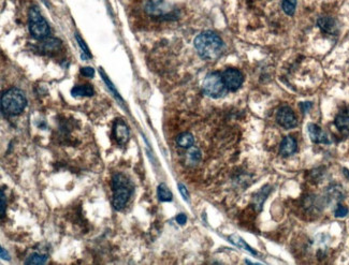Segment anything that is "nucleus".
Returning a JSON list of instances; mask_svg holds the SVG:
<instances>
[{
    "mask_svg": "<svg viewBox=\"0 0 349 265\" xmlns=\"http://www.w3.org/2000/svg\"><path fill=\"white\" fill-rule=\"evenodd\" d=\"M297 0H281V9L287 15L291 16L296 12Z\"/></svg>",
    "mask_w": 349,
    "mask_h": 265,
    "instance_id": "18",
    "label": "nucleus"
},
{
    "mask_svg": "<svg viewBox=\"0 0 349 265\" xmlns=\"http://www.w3.org/2000/svg\"><path fill=\"white\" fill-rule=\"evenodd\" d=\"M60 46V42L57 39H45L41 42V47L44 52H54L57 51Z\"/></svg>",
    "mask_w": 349,
    "mask_h": 265,
    "instance_id": "17",
    "label": "nucleus"
},
{
    "mask_svg": "<svg viewBox=\"0 0 349 265\" xmlns=\"http://www.w3.org/2000/svg\"><path fill=\"white\" fill-rule=\"evenodd\" d=\"M113 188V205L116 210L120 211L124 208L133 193V185L127 177L122 174H115L112 182Z\"/></svg>",
    "mask_w": 349,
    "mask_h": 265,
    "instance_id": "2",
    "label": "nucleus"
},
{
    "mask_svg": "<svg viewBox=\"0 0 349 265\" xmlns=\"http://www.w3.org/2000/svg\"><path fill=\"white\" fill-rule=\"evenodd\" d=\"M6 212V195L4 190H2V217L5 216Z\"/></svg>",
    "mask_w": 349,
    "mask_h": 265,
    "instance_id": "27",
    "label": "nucleus"
},
{
    "mask_svg": "<svg viewBox=\"0 0 349 265\" xmlns=\"http://www.w3.org/2000/svg\"><path fill=\"white\" fill-rule=\"evenodd\" d=\"M77 40H78V42H79V44H80V46H81V49L83 50V52H84L85 54H86V55L88 56V57H90L89 50H88V47L86 46V44H85V42L81 39V38H80L79 36H77Z\"/></svg>",
    "mask_w": 349,
    "mask_h": 265,
    "instance_id": "23",
    "label": "nucleus"
},
{
    "mask_svg": "<svg viewBox=\"0 0 349 265\" xmlns=\"http://www.w3.org/2000/svg\"><path fill=\"white\" fill-rule=\"evenodd\" d=\"M157 193H158L159 200L162 201V202H170V201H172L173 194H172L171 191H170V189L167 187L166 184H160L159 185Z\"/></svg>",
    "mask_w": 349,
    "mask_h": 265,
    "instance_id": "16",
    "label": "nucleus"
},
{
    "mask_svg": "<svg viewBox=\"0 0 349 265\" xmlns=\"http://www.w3.org/2000/svg\"><path fill=\"white\" fill-rule=\"evenodd\" d=\"M114 136L118 144H125L129 138V130L124 121L118 120L114 127Z\"/></svg>",
    "mask_w": 349,
    "mask_h": 265,
    "instance_id": "12",
    "label": "nucleus"
},
{
    "mask_svg": "<svg viewBox=\"0 0 349 265\" xmlns=\"http://www.w3.org/2000/svg\"><path fill=\"white\" fill-rule=\"evenodd\" d=\"M223 75V80L226 85V88L230 91H237L244 82V77L241 71L238 69L229 68L227 70H225Z\"/></svg>",
    "mask_w": 349,
    "mask_h": 265,
    "instance_id": "6",
    "label": "nucleus"
},
{
    "mask_svg": "<svg viewBox=\"0 0 349 265\" xmlns=\"http://www.w3.org/2000/svg\"><path fill=\"white\" fill-rule=\"evenodd\" d=\"M317 25L324 32L329 34V35H336L338 31L337 22L333 17H330V16L319 17L317 21Z\"/></svg>",
    "mask_w": 349,
    "mask_h": 265,
    "instance_id": "9",
    "label": "nucleus"
},
{
    "mask_svg": "<svg viewBox=\"0 0 349 265\" xmlns=\"http://www.w3.org/2000/svg\"><path fill=\"white\" fill-rule=\"evenodd\" d=\"M334 124L336 128L342 131L343 134L348 135L349 134V109L339 112L335 117Z\"/></svg>",
    "mask_w": 349,
    "mask_h": 265,
    "instance_id": "11",
    "label": "nucleus"
},
{
    "mask_svg": "<svg viewBox=\"0 0 349 265\" xmlns=\"http://www.w3.org/2000/svg\"><path fill=\"white\" fill-rule=\"evenodd\" d=\"M46 259H48L46 258V255L34 253L26 260L25 263L26 264H44L46 262Z\"/></svg>",
    "mask_w": 349,
    "mask_h": 265,
    "instance_id": "21",
    "label": "nucleus"
},
{
    "mask_svg": "<svg viewBox=\"0 0 349 265\" xmlns=\"http://www.w3.org/2000/svg\"><path fill=\"white\" fill-rule=\"evenodd\" d=\"M176 143L182 148H191L195 143L194 136L189 132H184L176 138Z\"/></svg>",
    "mask_w": 349,
    "mask_h": 265,
    "instance_id": "14",
    "label": "nucleus"
},
{
    "mask_svg": "<svg viewBox=\"0 0 349 265\" xmlns=\"http://www.w3.org/2000/svg\"><path fill=\"white\" fill-rule=\"evenodd\" d=\"M201 158V153L198 148H192L187 153V159L191 163H197Z\"/></svg>",
    "mask_w": 349,
    "mask_h": 265,
    "instance_id": "20",
    "label": "nucleus"
},
{
    "mask_svg": "<svg viewBox=\"0 0 349 265\" xmlns=\"http://www.w3.org/2000/svg\"><path fill=\"white\" fill-rule=\"evenodd\" d=\"M81 73L83 75H85V77L90 78V77H92L93 74H95V71H93V69L90 68V67H85V68L81 69Z\"/></svg>",
    "mask_w": 349,
    "mask_h": 265,
    "instance_id": "25",
    "label": "nucleus"
},
{
    "mask_svg": "<svg viewBox=\"0 0 349 265\" xmlns=\"http://www.w3.org/2000/svg\"><path fill=\"white\" fill-rule=\"evenodd\" d=\"M308 136L315 144H329L330 140L326 132L315 124H309L307 126Z\"/></svg>",
    "mask_w": 349,
    "mask_h": 265,
    "instance_id": "8",
    "label": "nucleus"
},
{
    "mask_svg": "<svg viewBox=\"0 0 349 265\" xmlns=\"http://www.w3.org/2000/svg\"><path fill=\"white\" fill-rule=\"evenodd\" d=\"M276 120L280 127L287 130L298 126V119L295 112L289 107H282L278 110L276 114Z\"/></svg>",
    "mask_w": 349,
    "mask_h": 265,
    "instance_id": "7",
    "label": "nucleus"
},
{
    "mask_svg": "<svg viewBox=\"0 0 349 265\" xmlns=\"http://www.w3.org/2000/svg\"><path fill=\"white\" fill-rule=\"evenodd\" d=\"M270 191H271V189L267 186V187H263L262 190L257 193L256 197H255V207H256L257 211H261L262 205H263V203H265L266 198L269 195Z\"/></svg>",
    "mask_w": 349,
    "mask_h": 265,
    "instance_id": "15",
    "label": "nucleus"
},
{
    "mask_svg": "<svg viewBox=\"0 0 349 265\" xmlns=\"http://www.w3.org/2000/svg\"><path fill=\"white\" fill-rule=\"evenodd\" d=\"M178 188H180V191H181V193H182V195L184 197V200L187 201V202H189V193H188L186 187L184 185H182V184H178Z\"/></svg>",
    "mask_w": 349,
    "mask_h": 265,
    "instance_id": "24",
    "label": "nucleus"
},
{
    "mask_svg": "<svg viewBox=\"0 0 349 265\" xmlns=\"http://www.w3.org/2000/svg\"><path fill=\"white\" fill-rule=\"evenodd\" d=\"M298 150V143L295 138L292 137H286L281 141L279 146V154L282 157H289L292 156Z\"/></svg>",
    "mask_w": 349,
    "mask_h": 265,
    "instance_id": "10",
    "label": "nucleus"
},
{
    "mask_svg": "<svg viewBox=\"0 0 349 265\" xmlns=\"http://www.w3.org/2000/svg\"><path fill=\"white\" fill-rule=\"evenodd\" d=\"M230 240H231V242H232L233 244L237 245L238 247L243 248V249H245V250H247V251L251 252L252 254H256V253H257L256 251H253V250L251 249V247H249V246L240 238V236H238V235H232L231 238H230Z\"/></svg>",
    "mask_w": 349,
    "mask_h": 265,
    "instance_id": "19",
    "label": "nucleus"
},
{
    "mask_svg": "<svg viewBox=\"0 0 349 265\" xmlns=\"http://www.w3.org/2000/svg\"><path fill=\"white\" fill-rule=\"evenodd\" d=\"M176 221H177V223H180V224H185L186 223V221H187V217H186V215H184V214H180V215H177V217H176Z\"/></svg>",
    "mask_w": 349,
    "mask_h": 265,
    "instance_id": "26",
    "label": "nucleus"
},
{
    "mask_svg": "<svg viewBox=\"0 0 349 265\" xmlns=\"http://www.w3.org/2000/svg\"><path fill=\"white\" fill-rule=\"evenodd\" d=\"M349 213V210H348V207L344 206V205H338L336 207V210H335V217H337V218H343V217H346Z\"/></svg>",
    "mask_w": 349,
    "mask_h": 265,
    "instance_id": "22",
    "label": "nucleus"
},
{
    "mask_svg": "<svg viewBox=\"0 0 349 265\" xmlns=\"http://www.w3.org/2000/svg\"><path fill=\"white\" fill-rule=\"evenodd\" d=\"M29 31L37 40L45 39L50 35V26L36 7L29 10Z\"/></svg>",
    "mask_w": 349,
    "mask_h": 265,
    "instance_id": "4",
    "label": "nucleus"
},
{
    "mask_svg": "<svg viewBox=\"0 0 349 265\" xmlns=\"http://www.w3.org/2000/svg\"><path fill=\"white\" fill-rule=\"evenodd\" d=\"M71 93H72V96H74V97H89V96H92L93 89L88 84L78 85V86H75L72 88Z\"/></svg>",
    "mask_w": 349,
    "mask_h": 265,
    "instance_id": "13",
    "label": "nucleus"
},
{
    "mask_svg": "<svg viewBox=\"0 0 349 265\" xmlns=\"http://www.w3.org/2000/svg\"><path fill=\"white\" fill-rule=\"evenodd\" d=\"M195 47L201 58L215 60L224 52V42L220 37L215 32L204 31L196 37Z\"/></svg>",
    "mask_w": 349,
    "mask_h": 265,
    "instance_id": "1",
    "label": "nucleus"
},
{
    "mask_svg": "<svg viewBox=\"0 0 349 265\" xmlns=\"http://www.w3.org/2000/svg\"><path fill=\"white\" fill-rule=\"evenodd\" d=\"M226 85L223 80V75L218 72H212L207 74L203 81V91L211 98H219L226 92Z\"/></svg>",
    "mask_w": 349,
    "mask_h": 265,
    "instance_id": "5",
    "label": "nucleus"
},
{
    "mask_svg": "<svg viewBox=\"0 0 349 265\" xmlns=\"http://www.w3.org/2000/svg\"><path fill=\"white\" fill-rule=\"evenodd\" d=\"M25 93L18 88L7 90L2 97V109L9 115H18L26 108Z\"/></svg>",
    "mask_w": 349,
    "mask_h": 265,
    "instance_id": "3",
    "label": "nucleus"
}]
</instances>
